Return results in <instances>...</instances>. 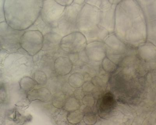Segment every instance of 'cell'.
Segmentation results:
<instances>
[{"mask_svg":"<svg viewBox=\"0 0 156 125\" xmlns=\"http://www.w3.org/2000/svg\"><path fill=\"white\" fill-rule=\"evenodd\" d=\"M58 4L65 6L72 5L73 0H55Z\"/></svg>","mask_w":156,"mask_h":125,"instance_id":"5bb4252c","label":"cell"},{"mask_svg":"<svg viewBox=\"0 0 156 125\" xmlns=\"http://www.w3.org/2000/svg\"><path fill=\"white\" fill-rule=\"evenodd\" d=\"M62 38L61 35L54 31L44 34L41 50L47 52L58 50Z\"/></svg>","mask_w":156,"mask_h":125,"instance_id":"5b68a950","label":"cell"},{"mask_svg":"<svg viewBox=\"0 0 156 125\" xmlns=\"http://www.w3.org/2000/svg\"><path fill=\"white\" fill-rule=\"evenodd\" d=\"M44 35L38 30H27L20 40L21 48L29 56L37 55L42 48Z\"/></svg>","mask_w":156,"mask_h":125,"instance_id":"3957f363","label":"cell"},{"mask_svg":"<svg viewBox=\"0 0 156 125\" xmlns=\"http://www.w3.org/2000/svg\"><path fill=\"white\" fill-rule=\"evenodd\" d=\"M77 102L75 99L70 98L66 100L65 105L63 106L64 110L71 112V111L76 110L78 108Z\"/></svg>","mask_w":156,"mask_h":125,"instance_id":"8fae6325","label":"cell"},{"mask_svg":"<svg viewBox=\"0 0 156 125\" xmlns=\"http://www.w3.org/2000/svg\"><path fill=\"white\" fill-rule=\"evenodd\" d=\"M52 94L51 91L46 87L33 89L27 92V98L29 101H39L42 102H48L51 101Z\"/></svg>","mask_w":156,"mask_h":125,"instance_id":"8992f818","label":"cell"},{"mask_svg":"<svg viewBox=\"0 0 156 125\" xmlns=\"http://www.w3.org/2000/svg\"></svg>","mask_w":156,"mask_h":125,"instance_id":"9a60e30c","label":"cell"},{"mask_svg":"<svg viewBox=\"0 0 156 125\" xmlns=\"http://www.w3.org/2000/svg\"><path fill=\"white\" fill-rule=\"evenodd\" d=\"M33 80L37 85L44 86L47 84V76L46 73L42 71H36L33 73Z\"/></svg>","mask_w":156,"mask_h":125,"instance_id":"30bf717a","label":"cell"},{"mask_svg":"<svg viewBox=\"0 0 156 125\" xmlns=\"http://www.w3.org/2000/svg\"><path fill=\"white\" fill-rule=\"evenodd\" d=\"M44 0H5L6 23L15 30H26L40 16Z\"/></svg>","mask_w":156,"mask_h":125,"instance_id":"6da1fadb","label":"cell"},{"mask_svg":"<svg viewBox=\"0 0 156 125\" xmlns=\"http://www.w3.org/2000/svg\"><path fill=\"white\" fill-rule=\"evenodd\" d=\"M36 85L33 79L29 76H24L19 81L21 89L27 92L34 89Z\"/></svg>","mask_w":156,"mask_h":125,"instance_id":"ba28073f","label":"cell"},{"mask_svg":"<svg viewBox=\"0 0 156 125\" xmlns=\"http://www.w3.org/2000/svg\"><path fill=\"white\" fill-rule=\"evenodd\" d=\"M66 101L65 95L61 92L56 93L54 94L51 100L52 105L58 109L63 108Z\"/></svg>","mask_w":156,"mask_h":125,"instance_id":"9c48e42d","label":"cell"},{"mask_svg":"<svg viewBox=\"0 0 156 125\" xmlns=\"http://www.w3.org/2000/svg\"><path fill=\"white\" fill-rule=\"evenodd\" d=\"M5 30L2 31L4 44L6 50L15 53L21 48L20 40L25 30H15L7 23H5Z\"/></svg>","mask_w":156,"mask_h":125,"instance_id":"277c9868","label":"cell"},{"mask_svg":"<svg viewBox=\"0 0 156 125\" xmlns=\"http://www.w3.org/2000/svg\"><path fill=\"white\" fill-rule=\"evenodd\" d=\"M72 67L70 61L66 57H58L54 62V71L58 75H66L70 73Z\"/></svg>","mask_w":156,"mask_h":125,"instance_id":"52a82bcc","label":"cell"},{"mask_svg":"<svg viewBox=\"0 0 156 125\" xmlns=\"http://www.w3.org/2000/svg\"><path fill=\"white\" fill-rule=\"evenodd\" d=\"M14 114L13 115V118L12 120L15 123H22V122H26L27 120V118H25L26 117V116L22 115L20 113L18 112L17 111H14Z\"/></svg>","mask_w":156,"mask_h":125,"instance_id":"7c38bea8","label":"cell"},{"mask_svg":"<svg viewBox=\"0 0 156 125\" xmlns=\"http://www.w3.org/2000/svg\"><path fill=\"white\" fill-rule=\"evenodd\" d=\"M7 93L5 87L0 86V103L5 101L6 98Z\"/></svg>","mask_w":156,"mask_h":125,"instance_id":"4fadbf2b","label":"cell"},{"mask_svg":"<svg viewBox=\"0 0 156 125\" xmlns=\"http://www.w3.org/2000/svg\"><path fill=\"white\" fill-rule=\"evenodd\" d=\"M65 8L55 0H44L40 16L44 23L54 31L58 27V20Z\"/></svg>","mask_w":156,"mask_h":125,"instance_id":"7a4b0ae2","label":"cell"}]
</instances>
